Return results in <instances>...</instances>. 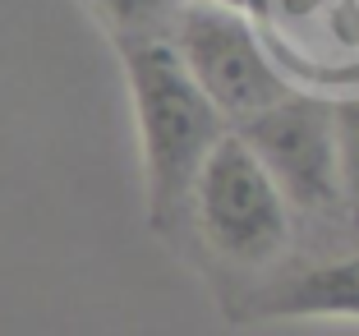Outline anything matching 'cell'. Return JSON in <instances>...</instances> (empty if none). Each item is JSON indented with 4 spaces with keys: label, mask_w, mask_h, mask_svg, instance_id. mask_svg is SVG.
Listing matches in <instances>:
<instances>
[{
    "label": "cell",
    "mask_w": 359,
    "mask_h": 336,
    "mask_svg": "<svg viewBox=\"0 0 359 336\" xmlns=\"http://www.w3.org/2000/svg\"><path fill=\"white\" fill-rule=\"evenodd\" d=\"M235 323H304V318H350L359 323V249L299 263L249 285L231 304Z\"/></svg>",
    "instance_id": "5"
},
{
    "label": "cell",
    "mask_w": 359,
    "mask_h": 336,
    "mask_svg": "<svg viewBox=\"0 0 359 336\" xmlns=\"http://www.w3.org/2000/svg\"><path fill=\"white\" fill-rule=\"evenodd\" d=\"M166 42L231 129L295 93L258 23L231 0H184L166 28Z\"/></svg>",
    "instance_id": "3"
},
{
    "label": "cell",
    "mask_w": 359,
    "mask_h": 336,
    "mask_svg": "<svg viewBox=\"0 0 359 336\" xmlns=\"http://www.w3.org/2000/svg\"><path fill=\"white\" fill-rule=\"evenodd\" d=\"M235 134L249 143L263 170L276 180L290 212L309 217H350L341 194V161H337V120L332 97L295 88L276 106L244 120Z\"/></svg>",
    "instance_id": "4"
},
{
    "label": "cell",
    "mask_w": 359,
    "mask_h": 336,
    "mask_svg": "<svg viewBox=\"0 0 359 336\" xmlns=\"http://www.w3.org/2000/svg\"><path fill=\"white\" fill-rule=\"evenodd\" d=\"M355 226H359V221H355Z\"/></svg>",
    "instance_id": "8"
},
{
    "label": "cell",
    "mask_w": 359,
    "mask_h": 336,
    "mask_svg": "<svg viewBox=\"0 0 359 336\" xmlns=\"http://www.w3.org/2000/svg\"><path fill=\"white\" fill-rule=\"evenodd\" d=\"M116 60L125 69L129 106L138 129V161H143V217L161 244H189V199L203 161L226 134L212 102L198 93L189 69L180 65L166 37L116 42Z\"/></svg>",
    "instance_id": "1"
},
{
    "label": "cell",
    "mask_w": 359,
    "mask_h": 336,
    "mask_svg": "<svg viewBox=\"0 0 359 336\" xmlns=\"http://www.w3.org/2000/svg\"><path fill=\"white\" fill-rule=\"evenodd\" d=\"M337 120V161H341V194H346L350 221H359V88L332 102Z\"/></svg>",
    "instance_id": "7"
},
{
    "label": "cell",
    "mask_w": 359,
    "mask_h": 336,
    "mask_svg": "<svg viewBox=\"0 0 359 336\" xmlns=\"http://www.w3.org/2000/svg\"><path fill=\"white\" fill-rule=\"evenodd\" d=\"M79 10L106 32V42H143V37H166L170 19L184 0H74Z\"/></svg>",
    "instance_id": "6"
},
{
    "label": "cell",
    "mask_w": 359,
    "mask_h": 336,
    "mask_svg": "<svg viewBox=\"0 0 359 336\" xmlns=\"http://www.w3.org/2000/svg\"><path fill=\"white\" fill-rule=\"evenodd\" d=\"M290 235H295V212L285 194L249 152V143L231 129L208 152L194 180L189 240L235 272H267L285 258Z\"/></svg>",
    "instance_id": "2"
}]
</instances>
